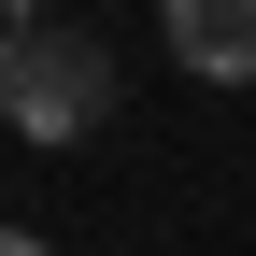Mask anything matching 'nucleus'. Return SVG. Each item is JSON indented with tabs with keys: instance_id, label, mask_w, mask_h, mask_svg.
<instances>
[{
	"instance_id": "4",
	"label": "nucleus",
	"mask_w": 256,
	"mask_h": 256,
	"mask_svg": "<svg viewBox=\"0 0 256 256\" xmlns=\"http://www.w3.org/2000/svg\"><path fill=\"white\" fill-rule=\"evenodd\" d=\"M0 256H43V242H28V228H0Z\"/></svg>"
},
{
	"instance_id": "2",
	"label": "nucleus",
	"mask_w": 256,
	"mask_h": 256,
	"mask_svg": "<svg viewBox=\"0 0 256 256\" xmlns=\"http://www.w3.org/2000/svg\"><path fill=\"white\" fill-rule=\"evenodd\" d=\"M171 57L214 86H256V0H171Z\"/></svg>"
},
{
	"instance_id": "1",
	"label": "nucleus",
	"mask_w": 256,
	"mask_h": 256,
	"mask_svg": "<svg viewBox=\"0 0 256 256\" xmlns=\"http://www.w3.org/2000/svg\"><path fill=\"white\" fill-rule=\"evenodd\" d=\"M100 114H114V57L86 28H14L0 43V128L14 142H86Z\"/></svg>"
},
{
	"instance_id": "3",
	"label": "nucleus",
	"mask_w": 256,
	"mask_h": 256,
	"mask_svg": "<svg viewBox=\"0 0 256 256\" xmlns=\"http://www.w3.org/2000/svg\"><path fill=\"white\" fill-rule=\"evenodd\" d=\"M14 28H43V14H28V0H0V43H14Z\"/></svg>"
}]
</instances>
